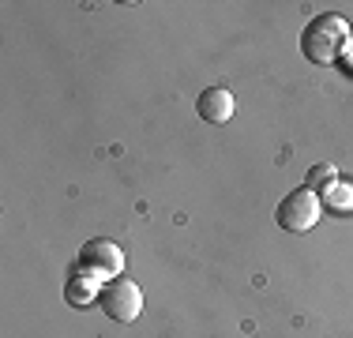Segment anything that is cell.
<instances>
[{"label":"cell","instance_id":"6","mask_svg":"<svg viewBox=\"0 0 353 338\" xmlns=\"http://www.w3.org/2000/svg\"><path fill=\"white\" fill-rule=\"evenodd\" d=\"M98 293H102V282L90 278L87 270H75L68 282H64V301H68L72 308H87L90 301H98Z\"/></svg>","mask_w":353,"mask_h":338},{"label":"cell","instance_id":"7","mask_svg":"<svg viewBox=\"0 0 353 338\" xmlns=\"http://www.w3.org/2000/svg\"><path fill=\"white\" fill-rule=\"evenodd\" d=\"M323 207H334V210H350L353 207V188L342 181H334L331 188L323 192Z\"/></svg>","mask_w":353,"mask_h":338},{"label":"cell","instance_id":"8","mask_svg":"<svg viewBox=\"0 0 353 338\" xmlns=\"http://www.w3.org/2000/svg\"><path fill=\"white\" fill-rule=\"evenodd\" d=\"M334 181H339V169H334V166H323V162H319V166L308 169V192H327Z\"/></svg>","mask_w":353,"mask_h":338},{"label":"cell","instance_id":"2","mask_svg":"<svg viewBox=\"0 0 353 338\" xmlns=\"http://www.w3.org/2000/svg\"><path fill=\"white\" fill-rule=\"evenodd\" d=\"M98 304L109 319L117 324H132V319L143 312V290L132 278H109L102 282V293H98Z\"/></svg>","mask_w":353,"mask_h":338},{"label":"cell","instance_id":"4","mask_svg":"<svg viewBox=\"0 0 353 338\" xmlns=\"http://www.w3.org/2000/svg\"><path fill=\"white\" fill-rule=\"evenodd\" d=\"M79 270H87L90 278H98V282L121 278V270H124L121 244L109 241V237H94V241H87V244H83V252H79Z\"/></svg>","mask_w":353,"mask_h":338},{"label":"cell","instance_id":"1","mask_svg":"<svg viewBox=\"0 0 353 338\" xmlns=\"http://www.w3.org/2000/svg\"><path fill=\"white\" fill-rule=\"evenodd\" d=\"M350 41V27L339 19V15H319L305 27L301 34V49L312 64H331L334 57L342 53V46Z\"/></svg>","mask_w":353,"mask_h":338},{"label":"cell","instance_id":"3","mask_svg":"<svg viewBox=\"0 0 353 338\" xmlns=\"http://www.w3.org/2000/svg\"><path fill=\"white\" fill-rule=\"evenodd\" d=\"M279 226L285 233H308L312 226L323 218V203H319L316 192H308V188H297V192H290L282 203H279Z\"/></svg>","mask_w":353,"mask_h":338},{"label":"cell","instance_id":"5","mask_svg":"<svg viewBox=\"0 0 353 338\" xmlns=\"http://www.w3.org/2000/svg\"><path fill=\"white\" fill-rule=\"evenodd\" d=\"M196 113L203 117L207 124H225L233 113H237V98H233L225 87H211V90H203V95H199Z\"/></svg>","mask_w":353,"mask_h":338}]
</instances>
